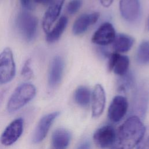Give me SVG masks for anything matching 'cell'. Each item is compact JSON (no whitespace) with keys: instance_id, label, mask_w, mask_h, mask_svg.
Wrapping results in <instances>:
<instances>
[{"instance_id":"5","label":"cell","mask_w":149,"mask_h":149,"mask_svg":"<svg viewBox=\"0 0 149 149\" xmlns=\"http://www.w3.org/2000/svg\"><path fill=\"white\" fill-rule=\"evenodd\" d=\"M23 130V120L19 118L13 120L5 128L1 134L0 141L2 144L9 146L14 144L21 136Z\"/></svg>"},{"instance_id":"27","label":"cell","mask_w":149,"mask_h":149,"mask_svg":"<svg viewBox=\"0 0 149 149\" xmlns=\"http://www.w3.org/2000/svg\"><path fill=\"white\" fill-rule=\"evenodd\" d=\"M52 0H34V3L41 5H49Z\"/></svg>"},{"instance_id":"3","label":"cell","mask_w":149,"mask_h":149,"mask_svg":"<svg viewBox=\"0 0 149 149\" xmlns=\"http://www.w3.org/2000/svg\"><path fill=\"white\" fill-rule=\"evenodd\" d=\"M16 24L22 37L27 42L32 41L36 37L38 28L37 18L26 11L19 13Z\"/></svg>"},{"instance_id":"24","label":"cell","mask_w":149,"mask_h":149,"mask_svg":"<svg viewBox=\"0 0 149 149\" xmlns=\"http://www.w3.org/2000/svg\"><path fill=\"white\" fill-rule=\"evenodd\" d=\"M136 149H149V130H146L145 133L138 143Z\"/></svg>"},{"instance_id":"10","label":"cell","mask_w":149,"mask_h":149,"mask_svg":"<svg viewBox=\"0 0 149 149\" xmlns=\"http://www.w3.org/2000/svg\"><path fill=\"white\" fill-rule=\"evenodd\" d=\"M65 0H52L49 4L42 18V25L44 31L47 33L58 18Z\"/></svg>"},{"instance_id":"14","label":"cell","mask_w":149,"mask_h":149,"mask_svg":"<svg viewBox=\"0 0 149 149\" xmlns=\"http://www.w3.org/2000/svg\"><path fill=\"white\" fill-rule=\"evenodd\" d=\"M99 17L100 13L97 12L81 15L77 18L73 25V33L74 35L82 34L90 26L95 24Z\"/></svg>"},{"instance_id":"19","label":"cell","mask_w":149,"mask_h":149,"mask_svg":"<svg viewBox=\"0 0 149 149\" xmlns=\"http://www.w3.org/2000/svg\"><path fill=\"white\" fill-rule=\"evenodd\" d=\"M75 101L81 107H86L90 102L91 94L88 88L85 86H80L74 92Z\"/></svg>"},{"instance_id":"23","label":"cell","mask_w":149,"mask_h":149,"mask_svg":"<svg viewBox=\"0 0 149 149\" xmlns=\"http://www.w3.org/2000/svg\"><path fill=\"white\" fill-rule=\"evenodd\" d=\"M83 0H70L67 5L66 10L68 13L73 15L76 13L81 8Z\"/></svg>"},{"instance_id":"7","label":"cell","mask_w":149,"mask_h":149,"mask_svg":"<svg viewBox=\"0 0 149 149\" xmlns=\"http://www.w3.org/2000/svg\"><path fill=\"white\" fill-rule=\"evenodd\" d=\"M93 139L98 147L107 148L114 144L116 140V133L113 126L104 125L94 132Z\"/></svg>"},{"instance_id":"22","label":"cell","mask_w":149,"mask_h":149,"mask_svg":"<svg viewBox=\"0 0 149 149\" xmlns=\"http://www.w3.org/2000/svg\"><path fill=\"white\" fill-rule=\"evenodd\" d=\"M31 59L30 58L27 59L25 61L22 68L21 74L23 77L27 79H31L33 76V69H31Z\"/></svg>"},{"instance_id":"30","label":"cell","mask_w":149,"mask_h":149,"mask_svg":"<svg viewBox=\"0 0 149 149\" xmlns=\"http://www.w3.org/2000/svg\"><path fill=\"white\" fill-rule=\"evenodd\" d=\"M148 29H149V19H148Z\"/></svg>"},{"instance_id":"8","label":"cell","mask_w":149,"mask_h":149,"mask_svg":"<svg viewBox=\"0 0 149 149\" xmlns=\"http://www.w3.org/2000/svg\"><path fill=\"white\" fill-rule=\"evenodd\" d=\"M116 35L113 25L109 22H105L95 31L91 41L93 43L99 45H107L113 42Z\"/></svg>"},{"instance_id":"28","label":"cell","mask_w":149,"mask_h":149,"mask_svg":"<svg viewBox=\"0 0 149 149\" xmlns=\"http://www.w3.org/2000/svg\"><path fill=\"white\" fill-rule=\"evenodd\" d=\"M90 145L88 141H85L80 144L77 149H90Z\"/></svg>"},{"instance_id":"6","label":"cell","mask_w":149,"mask_h":149,"mask_svg":"<svg viewBox=\"0 0 149 149\" xmlns=\"http://www.w3.org/2000/svg\"><path fill=\"white\" fill-rule=\"evenodd\" d=\"M59 113L58 111L53 112L44 115L40 119L33 133L32 140L34 143L38 144L45 138L50 127Z\"/></svg>"},{"instance_id":"4","label":"cell","mask_w":149,"mask_h":149,"mask_svg":"<svg viewBox=\"0 0 149 149\" xmlns=\"http://www.w3.org/2000/svg\"><path fill=\"white\" fill-rule=\"evenodd\" d=\"M16 74V65L12 50L5 48L0 53V84L10 82Z\"/></svg>"},{"instance_id":"16","label":"cell","mask_w":149,"mask_h":149,"mask_svg":"<svg viewBox=\"0 0 149 149\" xmlns=\"http://www.w3.org/2000/svg\"><path fill=\"white\" fill-rule=\"evenodd\" d=\"M71 139V134L64 128L56 129L52 135V144L56 149H66Z\"/></svg>"},{"instance_id":"29","label":"cell","mask_w":149,"mask_h":149,"mask_svg":"<svg viewBox=\"0 0 149 149\" xmlns=\"http://www.w3.org/2000/svg\"><path fill=\"white\" fill-rule=\"evenodd\" d=\"M112 149H122L120 147H119V146H118L117 145H115V146H113V147H112Z\"/></svg>"},{"instance_id":"11","label":"cell","mask_w":149,"mask_h":149,"mask_svg":"<svg viewBox=\"0 0 149 149\" xmlns=\"http://www.w3.org/2000/svg\"><path fill=\"white\" fill-rule=\"evenodd\" d=\"M119 9L122 17L127 22L133 23L140 16L141 8L139 0H120Z\"/></svg>"},{"instance_id":"9","label":"cell","mask_w":149,"mask_h":149,"mask_svg":"<svg viewBox=\"0 0 149 149\" xmlns=\"http://www.w3.org/2000/svg\"><path fill=\"white\" fill-rule=\"evenodd\" d=\"M128 108L127 99L122 95L115 96L108 108V116L109 120L116 123L122 120Z\"/></svg>"},{"instance_id":"20","label":"cell","mask_w":149,"mask_h":149,"mask_svg":"<svg viewBox=\"0 0 149 149\" xmlns=\"http://www.w3.org/2000/svg\"><path fill=\"white\" fill-rule=\"evenodd\" d=\"M136 59L140 65L149 64V40H144L140 44L137 50Z\"/></svg>"},{"instance_id":"1","label":"cell","mask_w":149,"mask_h":149,"mask_svg":"<svg viewBox=\"0 0 149 149\" xmlns=\"http://www.w3.org/2000/svg\"><path fill=\"white\" fill-rule=\"evenodd\" d=\"M146 127L137 116L129 118L119 127L116 145L122 149L133 148L143 138Z\"/></svg>"},{"instance_id":"25","label":"cell","mask_w":149,"mask_h":149,"mask_svg":"<svg viewBox=\"0 0 149 149\" xmlns=\"http://www.w3.org/2000/svg\"><path fill=\"white\" fill-rule=\"evenodd\" d=\"M22 6L27 10H33L34 8V0H20Z\"/></svg>"},{"instance_id":"15","label":"cell","mask_w":149,"mask_h":149,"mask_svg":"<svg viewBox=\"0 0 149 149\" xmlns=\"http://www.w3.org/2000/svg\"><path fill=\"white\" fill-rule=\"evenodd\" d=\"M105 93L103 87L97 84L95 86L91 95L92 115L98 117L102 114L105 105Z\"/></svg>"},{"instance_id":"2","label":"cell","mask_w":149,"mask_h":149,"mask_svg":"<svg viewBox=\"0 0 149 149\" xmlns=\"http://www.w3.org/2000/svg\"><path fill=\"white\" fill-rule=\"evenodd\" d=\"M36 94V87L31 83H25L19 85L10 97L7 110L9 113H14L31 101Z\"/></svg>"},{"instance_id":"21","label":"cell","mask_w":149,"mask_h":149,"mask_svg":"<svg viewBox=\"0 0 149 149\" xmlns=\"http://www.w3.org/2000/svg\"><path fill=\"white\" fill-rule=\"evenodd\" d=\"M135 83V77L132 72L128 71L125 74L119 76L118 81V88L120 91L125 92L131 89Z\"/></svg>"},{"instance_id":"13","label":"cell","mask_w":149,"mask_h":149,"mask_svg":"<svg viewBox=\"0 0 149 149\" xmlns=\"http://www.w3.org/2000/svg\"><path fill=\"white\" fill-rule=\"evenodd\" d=\"M64 70V61L60 56H55L52 59L48 74V83L51 88L57 87L61 83Z\"/></svg>"},{"instance_id":"17","label":"cell","mask_w":149,"mask_h":149,"mask_svg":"<svg viewBox=\"0 0 149 149\" xmlns=\"http://www.w3.org/2000/svg\"><path fill=\"white\" fill-rule=\"evenodd\" d=\"M134 39L131 36L125 34H119L116 35L112 44L115 52L120 54L129 51L132 47Z\"/></svg>"},{"instance_id":"12","label":"cell","mask_w":149,"mask_h":149,"mask_svg":"<svg viewBox=\"0 0 149 149\" xmlns=\"http://www.w3.org/2000/svg\"><path fill=\"white\" fill-rule=\"evenodd\" d=\"M129 57L114 52L109 56L108 68L109 71H113L116 74L121 76L129 71Z\"/></svg>"},{"instance_id":"18","label":"cell","mask_w":149,"mask_h":149,"mask_svg":"<svg viewBox=\"0 0 149 149\" xmlns=\"http://www.w3.org/2000/svg\"><path fill=\"white\" fill-rule=\"evenodd\" d=\"M68 22V18L65 16H62L59 19L52 30L47 33L46 41L47 42L52 44L59 39L66 27Z\"/></svg>"},{"instance_id":"26","label":"cell","mask_w":149,"mask_h":149,"mask_svg":"<svg viewBox=\"0 0 149 149\" xmlns=\"http://www.w3.org/2000/svg\"><path fill=\"white\" fill-rule=\"evenodd\" d=\"M101 5L105 8H108L111 6L113 0H100Z\"/></svg>"}]
</instances>
